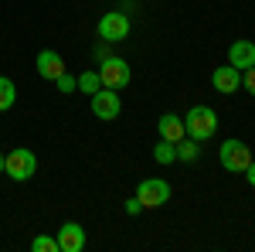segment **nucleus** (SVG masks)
Returning <instances> with one entry per match:
<instances>
[{"label":"nucleus","mask_w":255,"mask_h":252,"mask_svg":"<svg viewBox=\"0 0 255 252\" xmlns=\"http://www.w3.org/2000/svg\"><path fill=\"white\" fill-rule=\"evenodd\" d=\"M184 130H187L191 140L204 143V140H211L215 130H218V113L211 106H191V113L184 116Z\"/></svg>","instance_id":"f257e3e1"},{"label":"nucleus","mask_w":255,"mask_h":252,"mask_svg":"<svg viewBox=\"0 0 255 252\" xmlns=\"http://www.w3.org/2000/svg\"><path fill=\"white\" fill-rule=\"evenodd\" d=\"M34 171H38V157L31 154L27 147H14L10 154L3 157V174L10 177V181H17V184L31 181Z\"/></svg>","instance_id":"f03ea898"},{"label":"nucleus","mask_w":255,"mask_h":252,"mask_svg":"<svg viewBox=\"0 0 255 252\" xmlns=\"http://www.w3.org/2000/svg\"><path fill=\"white\" fill-rule=\"evenodd\" d=\"M218 160H221V167L225 171H235V174H245V167L252 164V147L245 143V140H225L221 147H218Z\"/></svg>","instance_id":"7ed1b4c3"},{"label":"nucleus","mask_w":255,"mask_h":252,"mask_svg":"<svg viewBox=\"0 0 255 252\" xmlns=\"http://www.w3.org/2000/svg\"><path fill=\"white\" fill-rule=\"evenodd\" d=\"M99 78H102V85L106 89H126L129 82H133V72H129V65L126 58H116V55H109V58L99 65Z\"/></svg>","instance_id":"20e7f679"},{"label":"nucleus","mask_w":255,"mask_h":252,"mask_svg":"<svg viewBox=\"0 0 255 252\" xmlns=\"http://www.w3.org/2000/svg\"><path fill=\"white\" fill-rule=\"evenodd\" d=\"M136 198L143 201V208H163L170 201V184L163 177H146V181H139Z\"/></svg>","instance_id":"39448f33"},{"label":"nucleus","mask_w":255,"mask_h":252,"mask_svg":"<svg viewBox=\"0 0 255 252\" xmlns=\"http://www.w3.org/2000/svg\"><path fill=\"white\" fill-rule=\"evenodd\" d=\"M99 38L102 41H123L129 38V17L123 10H109L99 17Z\"/></svg>","instance_id":"423d86ee"},{"label":"nucleus","mask_w":255,"mask_h":252,"mask_svg":"<svg viewBox=\"0 0 255 252\" xmlns=\"http://www.w3.org/2000/svg\"><path fill=\"white\" fill-rule=\"evenodd\" d=\"M92 113H96V119H116L119 113H123V102H119V92L116 89H99V92H92Z\"/></svg>","instance_id":"0eeeda50"},{"label":"nucleus","mask_w":255,"mask_h":252,"mask_svg":"<svg viewBox=\"0 0 255 252\" xmlns=\"http://www.w3.org/2000/svg\"><path fill=\"white\" fill-rule=\"evenodd\" d=\"M211 85L221 96H232V92L242 89V72H238L235 65H218L215 72H211Z\"/></svg>","instance_id":"6e6552de"},{"label":"nucleus","mask_w":255,"mask_h":252,"mask_svg":"<svg viewBox=\"0 0 255 252\" xmlns=\"http://www.w3.org/2000/svg\"><path fill=\"white\" fill-rule=\"evenodd\" d=\"M55 239H58V249L61 252H82V249H85V229H82L79 222H65Z\"/></svg>","instance_id":"1a4fd4ad"},{"label":"nucleus","mask_w":255,"mask_h":252,"mask_svg":"<svg viewBox=\"0 0 255 252\" xmlns=\"http://www.w3.org/2000/svg\"><path fill=\"white\" fill-rule=\"evenodd\" d=\"M34 68H38L41 78H48V82H55L58 75H65V58H61L58 51H51V48H44L34 61Z\"/></svg>","instance_id":"9d476101"},{"label":"nucleus","mask_w":255,"mask_h":252,"mask_svg":"<svg viewBox=\"0 0 255 252\" xmlns=\"http://www.w3.org/2000/svg\"><path fill=\"white\" fill-rule=\"evenodd\" d=\"M228 65H235L238 72H245V68H252L255 65V44L252 41H235L232 48H228Z\"/></svg>","instance_id":"9b49d317"},{"label":"nucleus","mask_w":255,"mask_h":252,"mask_svg":"<svg viewBox=\"0 0 255 252\" xmlns=\"http://www.w3.org/2000/svg\"><path fill=\"white\" fill-rule=\"evenodd\" d=\"M157 130H160V140H170V143H177V140L187 136L184 116H177V113H163V116L157 119Z\"/></svg>","instance_id":"f8f14e48"},{"label":"nucleus","mask_w":255,"mask_h":252,"mask_svg":"<svg viewBox=\"0 0 255 252\" xmlns=\"http://www.w3.org/2000/svg\"><path fill=\"white\" fill-rule=\"evenodd\" d=\"M14 102H17V85H14V78L0 75V113H7Z\"/></svg>","instance_id":"ddd939ff"},{"label":"nucleus","mask_w":255,"mask_h":252,"mask_svg":"<svg viewBox=\"0 0 255 252\" xmlns=\"http://www.w3.org/2000/svg\"><path fill=\"white\" fill-rule=\"evenodd\" d=\"M75 89H82L85 96H92V92H99V89H102V78H99V68H96V72H82V75L75 78Z\"/></svg>","instance_id":"4468645a"},{"label":"nucleus","mask_w":255,"mask_h":252,"mask_svg":"<svg viewBox=\"0 0 255 252\" xmlns=\"http://www.w3.org/2000/svg\"><path fill=\"white\" fill-rule=\"evenodd\" d=\"M197 154H201V147H197V140H191V136H184V140H177V160H184V164H191V160H197Z\"/></svg>","instance_id":"2eb2a0df"},{"label":"nucleus","mask_w":255,"mask_h":252,"mask_svg":"<svg viewBox=\"0 0 255 252\" xmlns=\"http://www.w3.org/2000/svg\"><path fill=\"white\" fill-rule=\"evenodd\" d=\"M153 160H157V164H174V160H177V143L160 140L157 147H153Z\"/></svg>","instance_id":"dca6fc26"},{"label":"nucleus","mask_w":255,"mask_h":252,"mask_svg":"<svg viewBox=\"0 0 255 252\" xmlns=\"http://www.w3.org/2000/svg\"><path fill=\"white\" fill-rule=\"evenodd\" d=\"M31 252H61L55 235H34L31 239Z\"/></svg>","instance_id":"f3484780"},{"label":"nucleus","mask_w":255,"mask_h":252,"mask_svg":"<svg viewBox=\"0 0 255 252\" xmlns=\"http://www.w3.org/2000/svg\"><path fill=\"white\" fill-rule=\"evenodd\" d=\"M55 85H58V92H75V75H68V72H65V75L55 78Z\"/></svg>","instance_id":"a211bd4d"},{"label":"nucleus","mask_w":255,"mask_h":252,"mask_svg":"<svg viewBox=\"0 0 255 252\" xmlns=\"http://www.w3.org/2000/svg\"><path fill=\"white\" fill-rule=\"evenodd\" d=\"M242 85H245V92H249V96H255V65L242 72Z\"/></svg>","instance_id":"6ab92c4d"},{"label":"nucleus","mask_w":255,"mask_h":252,"mask_svg":"<svg viewBox=\"0 0 255 252\" xmlns=\"http://www.w3.org/2000/svg\"><path fill=\"white\" fill-rule=\"evenodd\" d=\"M126 212H129V215H139V212H143V201H139V198H129V201H126Z\"/></svg>","instance_id":"aec40b11"},{"label":"nucleus","mask_w":255,"mask_h":252,"mask_svg":"<svg viewBox=\"0 0 255 252\" xmlns=\"http://www.w3.org/2000/svg\"><path fill=\"white\" fill-rule=\"evenodd\" d=\"M245 177H249V184H255V160L249 164V167H245Z\"/></svg>","instance_id":"412c9836"},{"label":"nucleus","mask_w":255,"mask_h":252,"mask_svg":"<svg viewBox=\"0 0 255 252\" xmlns=\"http://www.w3.org/2000/svg\"><path fill=\"white\" fill-rule=\"evenodd\" d=\"M0 171H3V157H0Z\"/></svg>","instance_id":"4be33fe9"}]
</instances>
